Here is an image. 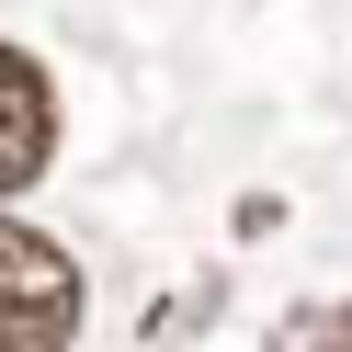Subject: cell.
<instances>
[{
  "instance_id": "obj_1",
  "label": "cell",
  "mask_w": 352,
  "mask_h": 352,
  "mask_svg": "<svg viewBox=\"0 0 352 352\" xmlns=\"http://www.w3.org/2000/svg\"><path fill=\"white\" fill-rule=\"evenodd\" d=\"M80 261L57 250L46 228L0 216V352H69L80 341Z\"/></svg>"
},
{
  "instance_id": "obj_2",
  "label": "cell",
  "mask_w": 352,
  "mask_h": 352,
  "mask_svg": "<svg viewBox=\"0 0 352 352\" xmlns=\"http://www.w3.org/2000/svg\"><path fill=\"white\" fill-rule=\"evenodd\" d=\"M46 160H57V80L23 46H0V205L46 182Z\"/></svg>"
},
{
  "instance_id": "obj_3",
  "label": "cell",
  "mask_w": 352,
  "mask_h": 352,
  "mask_svg": "<svg viewBox=\"0 0 352 352\" xmlns=\"http://www.w3.org/2000/svg\"><path fill=\"white\" fill-rule=\"evenodd\" d=\"M273 352H352V296H318L273 329Z\"/></svg>"
}]
</instances>
